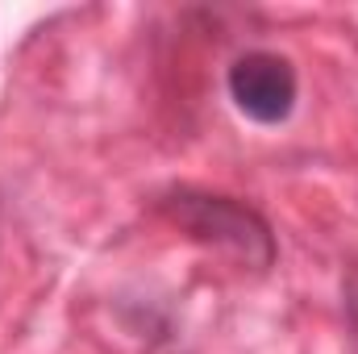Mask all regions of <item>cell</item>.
Returning <instances> with one entry per match:
<instances>
[{
    "mask_svg": "<svg viewBox=\"0 0 358 354\" xmlns=\"http://www.w3.org/2000/svg\"><path fill=\"white\" fill-rule=\"evenodd\" d=\"M159 217H167L196 246L229 255L259 275L271 271L279 259L271 221L238 196H221V192H204V187H167L159 196Z\"/></svg>",
    "mask_w": 358,
    "mask_h": 354,
    "instance_id": "1",
    "label": "cell"
},
{
    "mask_svg": "<svg viewBox=\"0 0 358 354\" xmlns=\"http://www.w3.org/2000/svg\"><path fill=\"white\" fill-rule=\"evenodd\" d=\"M225 92L234 108L255 125H283L296 113L300 100V76L296 63L279 50H246L229 63Z\"/></svg>",
    "mask_w": 358,
    "mask_h": 354,
    "instance_id": "2",
    "label": "cell"
}]
</instances>
